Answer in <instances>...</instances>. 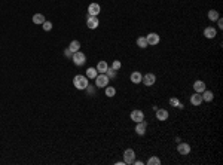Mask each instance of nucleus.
<instances>
[{
	"label": "nucleus",
	"instance_id": "f257e3e1",
	"mask_svg": "<svg viewBox=\"0 0 223 165\" xmlns=\"http://www.w3.org/2000/svg\"><path fill=\"white\" fill-rule=\"evenodd\" d=\"M73 85H75V88L76 89H87V86H88V78L87 76H84V75H78V76H75L73 78Z\"/></svg>",
	"mask_w": 223,
	"mask_h": 165
},
{
	"label": "nucleus",
	"instance_id": "f03ea898",
	"mask_svg": "<svg viewBox=\"0 0 223 165\" xmlns=\"http://www.w3.org/2000/svg\"><path fill=\"white\" fill-rule=\"evenodd\" d=\"M72 61L75 63V66H84L85 61H87V57H85L84 52L78 51V52H75V54L72 55Z\"/></svg>",
	"mask_w": 223,
	"mask_h": 165
},
{
	"label": "nucleus",
	"instance_id": "7ed1b4c3",
	"mask_svg": "<svg viewBox=\"0 0 223 165\" xmlns=\"http://www.w3.org/2000/svg\"><path fill=\"white\" fill-rule=\"evenodd\" d=\"M109 76L106 75V73H101V75H97V78H95V85H97V88H106L107 86V83H109Z\"/></svg>",
	"mask_w": 223,
	"mask_h": 165
},
{
	"label": "nucleus",
	"instance_id": "20e7f679",
	"mask_svg": "<svg viewBox=\"0 0 223 165\" xmlns=\"http://www.w3.org/2000/svg\"><path fill=\"white\" fill-rule=\"evenodd\" d=\"M134 161H135V152H134L133 149H127L124 152V162L131 165V164H134Z\"/></svg>",
	"mask_w": 223,
	"mask_h": 165
},
{
	"label": "nucleus",
	"instance_id": "39448f33",
	"mask_svg": "<svg viewBox=\"0 0 223 165\" xmlns=\"http://www.w3.org/2000/svg\"><path fill=\"white\" fill-rule=\"evenodd\" d=\"M141 82H143L144 86H152V85H155V82H156V76L153 73H147V75L143 76Z\"/></svg>",
	"mask_w": 223,
	"mask_h": 165
},
{
	"label": "nucleus",
	"instance_id": "423d86ee",
	"mask_svg": "<svg viewBox=\"0 0 223 165\" xmlns=\"http://www.w3.org/2000/svg\"><path fill=\"white\" fill-rule=\"evenodd\" d=\"M130 118H131V121H134V122L137 124V122H141V121H144V113H143L141 110L135 109V110H133V112H131Z\"/></svg>",
	"mask_w": 223,
	"mask_h": 165
},
{
	"label": "nucleus",
	"instance_id": "0eeeda50",
	"mask_svg": "<svg viewBox=\"0 0 223 165\" xmlns=\"http://www.w3.org/2000/svg\"><path fill=\"white\" fill-rule=\"evenodd\" d=\"M98 24H100V21H98V18H97V16L88 15V18H87V25H88V28L95 30V28L98 27Z\"/></svg>",
	"mask_w": 223,
	"mask_h": 165
},
{
	"label": "nucleus",
	"instance_id": "6e6552de",
	"mask_svg": "<svg viewBox=\"0 0 223 165\" xmlns=\"http://www.w3.org/2000/svg\"><path fill=\"white\" fill-rule=\"evenodd\" d=\"M146 40H147V45H150V46H155V45H158L159 43V34H156V33H150V34H147L146 36Z\"/></svg>",
	"mask_w": 223,
	"mask_h": 165
},
{
	"label": "nucleus",
	"instance_id": "1a4fd4ad",
	"mask_svg": "<svg viewBox=\"0 0 223 165\" xmlns=\"http://www.w3.org/2000/svg\"><path fill=\"white\" fill-rule=\"evenodd\" d=\"M177 150L180 155H189V153H190V146H189L187 143H178Z\"/></svg>",
	"mask_w": 223,
	"mask_h": 165
},
{
	"label": "nucleus",
	"instance_id": "9d476101",
	"mask_svg": "<svg viewBox=\"0 0 223 165\" xmlns=\"http://www.w3.org/2000/svg\"><path fill=\"white\" fill-rule=\"evenodd\" d=\"M146 128H147V124H146V121L137 122V125H135V132H137L138 135H144V134H146Z\"/></svg>",
	"mask_w": 223,
	"mask_h": 165
},
{
	"label": "nucleus",
	"instance_id": "9b49d317",
	"mask_svg": "<svg viewBox=\"0 0 223 165\" xmlns=\"http://www.w3.org/2000/svg\"><path fill=\"white\" fill-rule=\"evenodd\" d=\"M100 10H101V7H100V4L98 3H91L88 7V13L89 15H92V16H97L98 13H100Z\"/></svg>",
	"mask_w": 223,
	"mask_h": 165
},
{
	"label": "nucleus",
	"instance_id": "f8f14e48",
	"mask_svg": "<svg viewBox=\"0 0 223 165\" xmlns=\"http://www.w3.org/2000/svg\"><path fill=\"white\" fill-rule=\"evenodd\" d=\"M156 119L158 121H167L168 119V112L165 109H156Z\"/></svg>",
	"mask_w": 223,
	"mask_h": 165
},
{
	"label": "nucleus",
	"instance_id": "ddd939ff",
	"mask_svg": "<svg viewBox=\"0 0 223 165\" xmlns=\"http://www.w3.org/2000/svg\"><path fill=\"white\" fill-rule=\"evenodd\" d=\"M204 36H205L207 39H214V37L217 36V31H216L214 27H207V28L204 30Z\"/></svg>",
	"mask_w": 223,
	"mask_h": 165
},
{
	"label": "nucleus",
	"instance_id": "4468645a",
	"mask_svg": "<svg viewBox=\"0 0 223 165\" xmlns=\"http://www.w3.org/2000/svg\"><path fill=\"white\" fill-rule=\"evenodd\" d=\"M193 91L198 92V94L204 92V91H205V83L202 82V81H195V82H193Z\"/></svg>",
	"mask_w": 223,
	"mask_h": 165
},
{
	"label": "nucleus",
	"instance_id": "2eb2a0df",
	"mask_svg": "<svg viewBox=\"0 0 223 165\" xmlns=\"http://www.w3.org/2000/svg\"><path fill=\"white\" fill-rule=\"evenodd\" d=\"M190 103H192L193 106H201V104H202V97H201V94L195 92L193 95H190Z\"/></svg>",
	"mask_w": 223,
	"mask_h": 165
},
{
	"label": "nucleus",
	"instance_id": "dca6fc26",
	"mask_svg": "<svg viewBox=\"0 0 223 165\" xmlns=\"http://www.w3.org/2000/svg\"><path fill=\"white\" fill-rule=\"evenodd\" d=\"M201 97H202V101H207V103H210V101H213V98H214V94L211 92V91H204V92H201Z\"/></svg>",
	"mask_w": 223,
	"mask_h": 165
},
{
	"label": "nucleus",
	"instance_id": "f3484780",
	"mask_svg": "<svg viewBox=\"0 0 223 165\" xmlns=\"http://www.w3.org/2000/svg\"><path fill=\"white\" fill-rule=\"evenodd\" d=\"M130 79H131V82H133V83H141L143 75H141L140 72H133V73H131V76H130Z\"/></svg>",
	"mask_w": 223,
	"mask_h": 165
},
{
	"label": "nucleus",
	"instance_id": "a211bd4d",
	"mask_svg": "<svg viewBox=\"0 0 223 165\" xmlns=\"http://www.w3.org/2000/svg\"><path fill=\"white\" fill-rule=\"evenodd\" d=\"M107 69H109V64H107L106 61H100V63L97 64V72H100V73H106Z\"/></svg>",
	"mask_w": 223,
	"mask_h": 165
},
{
	"label": "nucleus",
	"instance_id": "6ab92c4d",
	"mask_svg": "<svg viewBox=\"0 0 223 165\" xmlns=\"http://www.w3.org/2000/svg\"><path fill=\"white\" fill-rule=\"evenodd\" d=\"M79 48H81V42H79V40H73L72 43H70V46H69V49L72 51V54L78 52V51H79Z\"/></svg>",
	"mask_w": 223,
	"mask_h": 165
},
{
	"label": "nucleus",
	"instance_id": "aec40b11",
	"mask_svg": "<svg viewBox=\"0 0 223 165\" xmlns=\"http://www.w3.org/2000/svg\"><path fill=\"white\" fill-rule=\"evenodd\" d=\"M219 18H220V15H219L217 10H214V9L208 10V19H210V21H217Z\"/></svg>",
	"mask_w": 223,
	"mask_h": 165
},
{
	"label": "nucleus",
	"instance_id": "412c9836",
	"mask_svg": "<svg viewBox=\"0 0 223 165\" xmlns=\"http://www.w3.org/2000/svg\"><path fill=\"white\" fill-rule=\"evenodd\" d=\"M97 75H98V72H97V69H94V67H89L88 70H87V78H88V79H95Z\"/></svg>",
	"mask_w": 223,
	"mask_h": 165
},
{
	"label": "nucleus",
	"instance_id": "4be33fe9",
	"mask_svg": "<svg viewBox=\"0 0 223 165\" xmlns=\"http://www.w3.org/2000/svg\"><path fill=\"white\" fill-rule=\"evenodd\" d=\"M170 104L173 106V107H177V109H184V106H183V103L181 101H178L177 98H170Z\"/></svg>",
	"mask_w": 223,
	"mask_h": 165
},
{
	"label": "nucleus",
	"instance_id": "5701e85b",
	"mask_svg": "<svg viewBox=\"0 0 223 165\" xmlns=\"http://www.w3.org/2000/svg\"><path fill=\"white\" fill-rule=\"evenodd\" d=\"M33 22H34V24H43L45 16L42 15V13H36V15L33 16Z\"/></svg>",
	"mask_w": 223,
	"mask_h": 165
},
{
	"label": "nucleus",
	"instance_id": "b1692460",
	"mask_svg": "<svg viewBox=\"0 0 223 165\" xmlns=\"http://www.w3.org/2000/svg\"><path fill=\"white\" fill-rule=\"evenodd\" d=\"M137 46H138V48H143V49H144V48H147L149 45H147L146 37H143V36H141V37H138V39H137Z\"/></svg>",
	"mask_w": 223,
	"mask_h": 165
},
{
	"label": "nucleus",
	"instance_id": "393cba45",
	"mask_svg": "<svg viewBox=\"0 0 223 165\" xmlns=\"http://www.w3.org/2000/svg\"><path fill=\"white\" fill-rule=\"evenodd\" d=\"M106 95H107L109 98L115 97V95H116V89H115L113 86H106Z\"/></svg>",
	"mask_w": 223,
	"mask_h": 165
},
{
	"label": "nucleus",
	"instance_id": "a878e982",
	"mask_svg": "<svg viewBox=\"0 0 223 165\" xmlns=\"http://www.w3.org/2000/svg\"><path fill=\"white\" fill-rule=\"evenodd\" d=\"M106 75L109 76V79H113V78H116V70L112 69V67H109V69L106 70Z\"/></svg>",
	"mask_w": 223,
	"mask_h": 165
},
{
	"label": "nucleus",
	"instance_id": "bb28decb",
	"mask_svg": "<svg viewBox=\"0 0 223 165\" xmlns=\"http://www.w3.org/2000/svg\"><path fill=\"white\" fill-rule=\"evenodd\" d=\"M147 164H149V165H159V164H161V159H159V158H156V156H153V158H150V159L147 161Z\"/></svg>",
	"mask_w": 223,
	"mask_h": 165
},
{
	"label": "nucleus",
	"instance_id": "cd10ccee",
	"mask_svg": "<svg viewBox=\"0 0 223 165\" xmlns=\"http://www.w3.org/2000/svg\"><path fill=\"white\" fill-rule=\"evenodd\" d=\"M121 67H122V64H121V61H118V60H115V61H113V64H112V69H115V70L118 72V70H119Z\"/></svg>",
	"mask_w": 223,
	"mask_h": 165
},
{
	"label": "nucleus",
	"instance_id": "c85d7f7f",
	"mask_svg": "<svg viewBox=\"0 0 223 165\" xmlns=\"http://www.w3.org/2000/svg\"><path fill=\"white\" fill-rule=\"evenodd\" d=\"M42 25H43V30H45V31H49V30H52V22H49V21H45Z\"/></svg>",
	"mask_w": 223,
	"mask_h": 165
},
{
	"label": "nucleus",
	"instance_id": "c756f323",
	"mask_svg": "<svg viewBox=\"0 0 223 165\" xmlns=\"http://www.w3.org/2000/svg\"><path fill=\"white\" fill-rule=\"evenodd\" d=\"M64 55H66V57H72V55H73V54H72V51H70V49H69V48H67V49H66V51H64Z\"/></svg>",
	"mask_w": 223,
	"mask_h": 165
},
{
	"label": "nucleus",
	"instance_id": "7c9ffc66",
	"mask_svg": "<svg viewBox=\"0 0 223 165\" xmlns=\"http://www.w3.org/2000/svg\"><path fill=\"white\" fill-rule=\"evenodd\" d=\"M217 25H219V28H223V19H222V18H219V19H217Z\"/></svg>",
	"mask_w": 223,
	"mask_h": 165
},
{
	"label": "nucleus",
	"instance_id": "2f4dec72",
	"mask_svg": "<svg viewBox=\"0 0 223 165\" xmlns=\"http://www.w3.org/2000/svg\"><path fill=\"white\" fill-rule=\"evenodd\" d=\"M87 89H88V92H89V95H91V94H92V92H94V88H92V86H87Z\"/></svg>",
	"mask_w": 223,
	"mask_h": 165
}]
</instances>
